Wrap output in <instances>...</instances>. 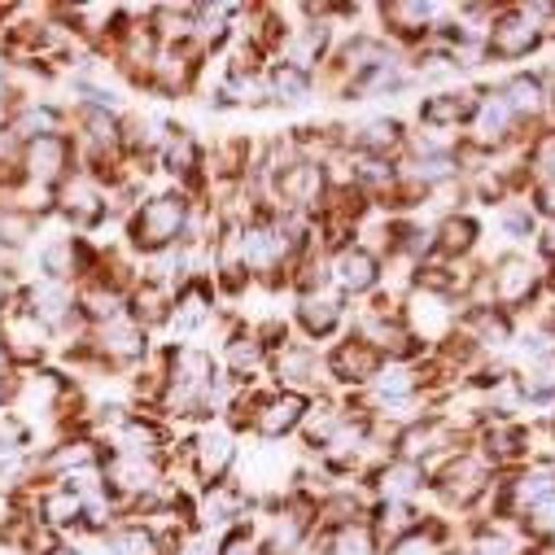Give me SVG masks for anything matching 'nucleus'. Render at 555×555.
Returning <instances> with one entry per match:
<instances>
[{"mask_svg": "<svg viewBox=\"0 0 555 555\" xmlns=\"http://www.w3.org/2000/svg\"><path fill=\"white\" fill-rule=\"evenodd\" d=\"M189 210H193V197H189L184 189L145 193L141 202H135V210L122 219L127 249H131L135 258H154V254H163V249L184 245Z\"/></svg>", "mask_w": 555, "mask_h": 555, "instance_id": "nucleus-1", "label": "nucleus"}, {"mask_svg": "<svg viewBox=\"0 0 555 555\" xmlns=\"http://www.w3.org/2000/svg\"><path fill=\"white\" fill-rule=\"evenodd\" d=\"M88 346H92V359H96V376H109V372H135L150 354V333L135 324L131 315L122 320H109L101 328L88 333Z\"/></svg>", "mask_w": 555, "mask_h": 555, "instance_id": "nucleus-2", "label": "nucleus"}, {"mask_svg": "<svg viewBox=\"0 0 555 555\" xmlns=\"http://www.w3.org/2000/svg\"><path fill=\"white\" fill-rule=\"evenodd\" d=\"M53 219L70 236H92L109 219V193L79 167L57 193H53Z\"/></svg>", "mask_w": 555, "mask_h": 555, "instance_id": "nucleus-3", "label": "nucleus"}, {"mask_svg": "<svg viewBox=\"0 0 555 555\" xmlns=\"http://www.w3.org/2000/svg\"><path fill=\"white\" fill-rule=\"evenodd\" d=\"M385 281V262L359 241H346L328 254V285L350 302V298H372Z\"/></svg>", "mask_w": 555, "mask_h": 555, "instance_id": "nucleus-4", "label": "nucleus"}, {"mask_svg": "<svg viewBox=\"0 0 555 555\" xmlns=\"http://www.w3.org/2000/svg\"><path fill=\"white\" fill-rule=\"evenodd\" d=\"M75 171H79V154H75L70 135H44V141H27V154H23V180H27V189L57 193Z\"/></svg>", "mask_w": 555, "mask_h": 555, "instance_id": "nucleus-5", "label": "nucleus"}, {"mask_svg": "<svg viewBox=\"0 0 555 555\" xmlns=\"http://www.w3.org/2000/svg\"><path fill=\"white\" fill-rule=\"evenodd\" d=\"M184 464L202 486L228 481V473L236 468V434L228 425H206L184 442Z\"/></svg>", "mask_w": 555, "mask_h": 555, "instance_id": "nucleus-6", "label": "nucleus"}, {"mask_svg": "<svg viewBox=\"0 0 555 555\" xmlns=\"http://www.w3.org/2000/svg\"><path fill=\"white\" fill-rule=\"evenodd\" d=\"M429 486H434V494H438L447 507H473V503L490 490V468H486L481 455L460 451V455H451L442 468L429 473Z\"/></svg>", "mask_w": 555, "mask_h": 555, "instance_id": "nucleus-7", "label": "nucleus"}, {"mask_svg": "<svg viewBox=\"0 0 555 555\" xmlns=\"http://www.w3.org/2000/svg\"><path fill=\"white\" fill-rule=\"evenodd\" d=\"M202 62H206V53L197 44H163V53L150 66L145 88L158 96H189L202 79Z\"/></svg>", "mask_w": 555, "mask_h": 555, "instance_id": "nucleus-8", "label": "nucleus"}, {"mask_svg": "<svg viewBox=\"0 0 555 555\" xmlns=\"http://www.w3.org/2000/svg\"><path fill=\"white\" fill-rule=\"evenodd\" d=\"M307 402H311V398H302V393H294V389H271V393H262L249 434L262 438V442H285V438H294V434L302 429Z\"/></svg>", "mask_w": 555, "mask_h": 555, "instance_id": "nucleus-9", "label": "nucleus"}, {"mask_svg": "<svg viewBox=\"0 0 555 555\" xmlns=\"http://www.w3.org/2000/svg\"><path fill=\"white\" fill-rule=\"evenodd\" d=\"M324 367H328V380L333 385H346V389H367L372 376L385 367V359L354 333H346L328 354H324Z\"/></svg>", "mask_w": 555, "mask_h": 555, "instance_id": "nucleus-10", "label": "nucleus"}, {"mask_svg": "<svg viewBox=\"0 0 555 555\" xmlns=\"http://www.w3.org/2000/svg\"><path fill=\"white\" fill-rule=\"evenodd\" d=\"M346 315H350V302L333 285L311 289V294H298V307H294V320H298V328L311 341H328L333 333H341Z\"/></svg>", "mask_w": 555, "mask_h": 555, "instance_id": "nucleus-11", "label": "nucleus"}, {"mask_svg": "<svg viewBox=\"0 0 555 555\" xmlns=\"http://www.w3.org/2000/svg\"><path fill=\"white\" fill-rule=\"evenodd\" d=\"M346 150L359 158H380V163H398V154L406 150V127L389 114L367 118L359 127H346Z\"/></svg>", "mask_w": 555, "mask_h": 555, "instance_id": "nucleus-12", "label": "nucleus"}, {"mask_svg": "<svg viewBox=\"0 0 555 555\" xmlns=\"http://www.w3.org/2000/svg\"><path fill=\"white\" fill-rule=\"evenodd\" d=\"M10 127L23 135V141H44V135H70V105L53 101V96H27L14 114Z\"/></svg>", "mask_w": 555, "mask_h": 555, "instance_id": "nucleus-13", "label": "nucleus"}, {"mask_svg": "<svg viewBox=\"0 0 555 555\" xmlns=\"http://www.w3.org/2000/svg\"><path fill=\"white\" fill-rule=\"evenodd\" d=\"M36 520L49 525L62 538H79L83 525V494L62 486V481H40V503H36Z\"/></svg>", "mask_w": 555, "mask_h": 555, "instance_id": "nucleus-14", "label": "nucleus"}, {"mask_svg": "<svg viewBox=\"0 0 555 555\" xmlns=\"http://www.w3.org/2000/svg\"><path fill=\"white\" fill-rule=\"evenodd\" d=\"M44 223L49 219H40L31 206H23V202H0V254H10V258H27L31 249H36V241L44 236Z\"/></svg>", "mask_w": 555, "mask_h": 555, "instance_id": "nucleus-15", "label": "nucleus"}, {"mask_svg": "<svg viewBox=\"0 0 555 555\" xmlns=\"http://www.w3.org/2000/svg\"><path fill=\"white\" fill-rule=\"evenodd\" d=\"M425 486H429V473L421 464L402 460V455H389L372 468V494L385 499V503H411Z\"/></svg>", "mask_w": 555, "mask_h": 555, "instance_id": "nucleus-16", "label": "nucleus"}, {"mask_svg": "<svg viewBox=\"0 0 555 555\" xmlns=\"http://www.w3.org/2000/svg\"><path fill=\"white\" fill-rule=\"evenodd\" d=\"M538 40H542V27H538L533 14H507V18H499L490 27L486 53L490 57H503V62H516V57H529L538 49Z\"/></svg>", "mask_w": 555, "mask_h": 555, "instance_id": "nucleus-17", "label": "nucleus"}, {"mask_svg": "<svg viewBox=\"0 0 555 555\" xmlns=\"http://www.w3.org/2000/svg\"><path fill=\"white\" fill-rule=\"evenodd\" d=\"M267 363H271V350L262 346V337L254 328H236L223 337V372L236 385H249L258 372H267Z\"/></svg>", "mask_w": 555, "mask_h": 555, "instance_id": "nucleus-18", "label": "nucleus"}, {"mask_svg": "<svg viewBox=\"0 0 555 555\" xmlns=\"http://www.w3.org/2000/svg\"><path fill=\"white\" fill-rule=\"evenodd\" d=\"M380 23L385 36L402 44H421L434 31V5H425V0H389V5H380Z\"/></svg>", "mask_w": 555, "mask_h": 555, "instance_id": "nucleus-19", "label": "nucleus"}, {"mask_svg": "<svg viewBox=\"0 0 555 555\" xmlns=\"http://www.w3.org/2000/svg\"><path fill=\"white\" fill-rule=\"evenodd\" d=\"M477 101H481V92H473V88L434 92V96L421 101V127H429V131H455V127H464L473 118Z\"/></svg>", "mask_w": 555, "mask_h": 555, "instance_id": "nucleus-20", "label": "nucleus"}, {"mask_svg": "<svg viewBox=\"0 0 555 555\" xmlns=\"http://www.w3.org/2000/svg\"><path fill=\"white\" fill-rule=\"evenodd\" d=\"M512 122H516V114H512V105L503 101V92H481V101H477V109H473V118H468L473 145H481V150L503 145L507 135H512Z\"/></svg>", "mask_w": 555, "mask_h": 555, "instance_id": "nucleus-21", "label": "nucleus"}, {"mask_svg": "<svg viewBox=\"0 0 555 555\" xmlns=\"http://www.w3.org/2000/svg\"><path fill=\"white\" fill-rule=\"evenodd\" d=\"M367 525H372V533H376L380 551H389V546H398L402 538L421 533L425 516L415 512V503H385V499H376V503H372V516H367Z\"/></svg>", "mask_w": 555, "mask_h": 555, "instance_id": "nucleus-22", "label": "nucleus"}, {"mask_svg": "<svg viewBox=\"0 0 555 555\" xmlns=\"http://www.w3.org/2000/svg\"><path fill=\"white\" fill-rule=\"evenodd\" d=\"M486 285H490V307H494V302H499V307H520V302H529L538 275H533V267H529L525 258H503V262L486 275Z\"/></svg>", "mask_w": 555, "mask_h": 555, "instance_id": "nucleus-23", "label": "nucleus"}, {"mask_svg": "<svg viewBox=\"0 0 555 555\" xmlns=\"http://www.w3.org/2000/svg\"><path fill=\"white\" fill-rule=\"evenodd\" d=\"M215 320V294H210V285L206 281H189V285H180L176 289V307H171V324L167 328H176L180 337H189V333H197L202 324H210Z\"/></svg>", "mask_w": 555, "mask_h": 555, "instance_id": "nucleus-24", "label": "nucleus"}, {"mask_svg": "<svg viewBox=\"0 0 555 555\" xmlns=\"http://www.w3.org/2000/svg\"><path fill=\"white\" fill-rule=\"evenodd\" d=\"M473 245H477V219H473V215L451 210V215L434 228V258L460 262L464 254H473Z\"/></svg>", "mask_w": 555, "mask_h": 555, "instance_id": "nucleus-25", "label": "nucleus"}, {"mask_svg": "<svg viewBox=\"0 0 555 555\" xmlns=\"http://www.w3.org/2000/svg\"><path fill=\"white\" fill-rule=\"evenodd\" d=\"M315 533H320L315 546H320L324 555H385L367 520H359V525H341V529H315Z\"/></svg>", "mask_w": 555, "mask_h": 555, "instance_id": "nucleus-26", "label": "nucleus"}, {"mask_svg": "<svg viewBox=\"0 0 555 555\" xmlns=\"http://www.w3.org/2000/svg\"><path fill=\"white\" fill-rule=\"evenodd\" d=\"M23 154H27V141L10 127L0 122V202H10L23 193Z\"/></svg>", "mask_w": 555, "mask_h": 555, "instance_id": "nucleus-27", "label": "nucleus"}, {"mask_svg": "<svg viewBox=\"0 0 555 555\" xmlns=\"http://www.w3.org/2000/svg\"><path fill=\"white\" fill-rule=\"evenodd\" d=\"M101 542H105L109 555H167V546L141 520H118Z\"/></svg>", "mask_w": 555, "mask_h": 555, "instance_id": "nucleus-28", "label": "nucleus"}, {"mask_svg": "<svg viewBox=\"0 0 555 555\" xmlns=\"http://www.w3.org/2000/svg\"><path fill=\"white\" fill-rule=\"evenodd\" d=\"M267 92H271V105H302V101H311L315 79L302 75V70H294V66L275 62V66L267 70Z\"/></svg>", "mask_w": 555, "mask_h": 555, "instance_id": "nucleus-29", "label": "nucleus"}, {"mask_svg": "<svg viewBox=\"0 0 555 555\" xmlns=\"http://www.w3.org/2000/svg\"><path fill=\"white\" fill-rule=\"evenodd\" d=\"M551 494H555V477L551 473H525L520 481H512V503L516 507H538Z\"/></svg>", "mask_w": 555, "mask_h": 555, "instance_id": "nucleus-30", "label": "nucleus"}, {"mask_svg": "<svg viewBox=\"0 0 555 555\" xmlns=\"http://www.w3.org/2000/svg\"><path fill=\"white\" fill-rule=\"evenodd\" d=\"M503 101L512 105V114H516V118H520V114H533V109H542V83H538V79L516 75V79L503 88Z\"/></svg>", "mask_w": 555, "mask_h": 555, "instance_id": "nucleus-31", "label": "nucleus"}, {"mask_svg": "<svg viewBox=\"0 0 555 555\" xmlns=\"http://www.w3.org/2000/svg\"><path fill=\"white\" fill-rule=\"evenodd\" d=\"M219 555H267V546H262V538H258V533H249V525H245V529L223 533Z\"/></svg>", "mask_w": 555, "mask_h": 555, "instance_id": "nucleus-32", "label": "nucleus"}, {"mask_svg": "<svg viewBox=\"0 0 555 555\" xmlns=\"http://www.w3.org/2000/svg\"><path fill=\"white\" fill-rule=\"evenodd\" d=\"M520 389H525V398H551L555 393V363L546 359V363L529 367V376L520 380Z\"/></svg>", "mask_w": 555, "mask_h": 555, "instance_id": "nucleus-33", "label": "nucleus"}, {"mask_svg": "<svg viewBox=\"0 0 555 555\" xmlns=\"http://www.w3.org/2000/svg\"><path fill=\"white\" fill-rule=\"evenodd\" d=\"M18 298H23V271L0 275V324L18 311Z\"/></svg>", "mask_w": 555, "mask_h": 555, "instance_id": "nucleus-34", "label": "nucleus"}, {"mask_svg": "<svg viewBox=\"0 0 555 555\" xmlns=\"http://www.w3.org/2000/svg\"><path fill=\"white\" fill-rule=\"evenodd\" d=\"M507 551H512V542L503 533H494V529H481L473 538V546H468V555H507Z\"/></svg>", "mask_w": 555, "mask_h": 555, "instance_id": "nucleus-35", "label": "nucleus"}, {"mask_svg": "<svg viewBox=\"0 0 555 555\" xmlns=\"http://www.w3.org/2000/svg\"><path fill=\"white\" fill-rule=\"evenodd\" d=\"M503 228H507L512 236H529L533 219H529V210H520V206H507V210H503Z\"/></svg>", "mask_w": 555, "mask_h": 555, "instance_id": "nucleus-36", "label": "nucleus"}, {"mask_svg": "<svg viewBox=\"0 0 555 555\" xmlns=\"http://www.w3.org/2000/svg\"><path fill=\"white\" fill-rule=\"evenodd\" d=\"M49 555H88V551H83V546H79L75 538H62V542H57V546H53Z\"/></svg>", "mask_w": 555, "mask_h": 555, "instance_id": "nucleus-37", "label": "nucleus"}, {"mask_svg": "<svg viewBox=\"0 0 555 555\" xmlns=\"http://www.w3.org/2000/svg\"><path fill=\"white\" fill-rule=\"evenodd\" d=\"M538 206H542L546 215H555V184H546V189L538 193Z\"/></svg>", "mask_w": 555, "mask_h": 555, "instance_id": "nucleus-38", "label": "nucleus"}, {"mask_svg": "<svg viewBox=\"0 0 555 555\" xmlns=\"http://www.w3.org/2000/svg\"><path fill=\"white\" fill-rule=\"evenodd\" d=\"M542 167L555 176V141H546V145H542Z\"/></svg>", "mask_w": 555, "mask_h": 555, "instance_id": "nucleus-39", "label": "nucleus"}, {"mask_svg": "<svg viewBox=\"0 0 555 555\" xmlns=\"http://www.w3.org/2000/svg\"><path fill=\"white\" fill-rule=\"evenodd\" d=\"M14 363H10V350H5V337H0V372H10Z\"/></svg>", "mask_w": 555, "mask_h": 555, "instance_id": "nucleus-40", "label": "nucleus"}, {"mask_svg": "<svg viewBox=\"0 0 555 555\" xmlns=\"http://www.w3.org/2000/svg\"><path fill=\"white\" fill-rule=\"evenodd\" d=\"M10 14H14V5H0V27L10 23Z\"/></svg>", "mask_w": 555, "mask_h": 555, "instance_id": "nucleus-41", "label": "nucleus"}, {"mask_svg": "<svg viewBox=\"0 0 555 555\" xmlns=\"http://www.w3.org/2000/svg\"><path fill=\"white\" fill-rule=\"evenodd\" d=\"M542 245H546V254H555V228L546 232V241H542Z\"/></svg>", "mask_w": 555, "mask_h": 555, "instance_id": "nucleus-42", "label": "nucleus"}]
</instances>
